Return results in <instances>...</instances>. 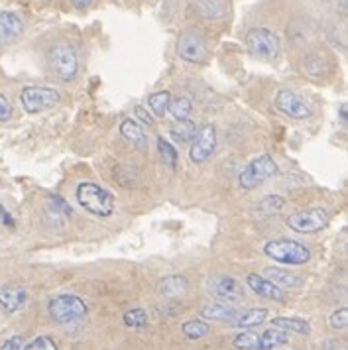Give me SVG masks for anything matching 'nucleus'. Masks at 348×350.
Masks as SVG:
<instances>
[{"label":"nucleus","mask_w":348,"mask_h":350,"mask_svg":"<svg viewBox=\"0 0 348 350\" xmlns=\"http://www.w3.org/2000/svg\"><path fill=\"white\" fill-rule=\"evenodd\" d=\"M28 301V291L24 287H0V307L6 313H16Z\"/></svg>","instance_id":"obj_15"},{"label":"nucleus","mask_w":348,"mask_h":350,"mask_svg":"<svg viewBox=\"0 0 348 350\" xmlns=\"http://www.w3.org/2000/svg\"><path fill=\"white\" fill-rule=\"evenodd\" d=\"M158 152L161 159L165 161V165H170L172 170H175V165H177V150L163 136H158Z\"/></svg>","instance_id":"obj_32"},{"label":"nucleus","mask_w":348,"mask_h":350,"mask_svg":"<svg viewBox=\"0 0 348 350\" xmlns=\"http://www.w3.org/2000/svg\"><path fill=\"white\" fill-rule=\"evenodd\" d=\"M258 342H260V334L252 331H242L232 338V347L238 350H258Z\"/></svg>","instance_id":"obj_30"},{"label":"nucleus","mask_w":348,"mask_h":350,"mask_svg":"<svg viewBox=\"0 0 348 350\" xmlns=\"http://www.w3.org/2000/svg\"><path fill=\"white\" fill-rule=\"evenodd\" d=\"M347 252H348V242H347Z\"/></svg>","instance_id":"obj_42"},{"label":"nucleus","mask_w":348,"mask_h":350,"mask_svg":"<svg viewBox=\"0 0 348 350\" xmlns=\"http://www.w3.org/2000/svg\"><path fill=\"white\" fill-rule=\"evenodd\" d=\"M193 114V103L189 96H177L170 107V116L174 120H189Z\"/></svg>","instance_id":"obj_28"},{"label":"nucleus","mask_w":348,"mask_h":350,"mask_svg":"<svg viewBox=\"0 0 348 350\" xmlns=\"http://www.w3.org/2000/svg\"><path fill=\"white\" fill-rule=\"evenodd\" d=\"M12 112H14V109H12V103L8 100V96L0 93V122H6V120H10Z\"/></svg>","instance_id":"obj_35"},{"label":"nucleus","mask_w":348,"mask_h":350,"mask_svg":"<svg viewBox=\"0 0 348 350\" xmlns=\"http://www.w3.org/2000/svg\"><path fill=\"white\" fill-rule=\"evenodd\" d=\"M278 175V163L273 161V158L269 154H264V156H258L256 159H252L242 172L238 175V183L242 189L246 191H252L256 187H260L262 183L269 181L271 177Z\"/></svg>","instance_id":"obj_5"},{"label":"nucleus","mask_w":348,"mask_h":350,"mask_svg":"<svg viewBox=\"0 0 348 350\" xmlns=\"http://www.w3.org/2000/svg\"><path fill=\"white\" fill-rule=\"evenodd\" d=\"M22 350H57V345L51 336L42 334V336H36L34 340H30Z\"/></svg>","instance_id":"obj_33"},{"label":"nucleus","mask_w":348,"mask_h":350,"mask_svg":"<svg viewBox=\"0 0 348 350\" xmlns=\"http://www.w3.org/2000/svg\"><path fill=\"white\" fill-rule=\"evenodd\" d=\"M201 317L209 319V321H232L238 317V311L228 303L215 301L201 307Z\"/></svg>","instance_id":"obj_20"},{"label":"nucleus","mask_w":348,"mask_h":350,"mask_svg":"<svg viewBox=\"0 0 348 350\" xmlns=\"http://www.w3.org/2000/svg\"><path fill=\"white\" fill-rule=\"evenodd\" d=\"M246 46L256 57L273 62L282 53V42L268 28H252L246 33Z\"/></svg>","instance_id":"obj_7"},{"label":"nucleus","mask_w":348,"mask_h":350,"mask_svg":"<svg viewBox=\"0 0 348 350\" xmlns=\"http://www.w3.org/2000/svg\"><path fill=\"white\" fill-rule=\"evenodd\" d=\"M271 321V327L280 329V331H285V333H295L301 334V336H309L311 334V325L301 317H273L269 319Z\"/></svg>","instance_id":"obj_19"},{"label":"nucleus","mask_w":348,"mask_h":350,"mask_svg":"<svg viewBox=\"0 0 348 350\" xmlns=\"http://www.w3.org/2000/svg\"><path fill=\"white\" fill-rule=\"evenodd\" d=\"M338 120H340V124L348 130V103H343V105L338 107Z\"/></svg>","instance_id":"obj_39"},{"label":"nucleus","mask_w":348,"mask_h":350,"mask_svg":"<svg viewBox=\"0 0 348 350\" xmlns=\"http://www.w3.org/2000/svg\"><path fill=\"white\" fill-rule=\"evenodd\" d=\"M197 132H199V128H197V124L191 118L189 120H175L172 128H170V136L179 144L193 142Z\"/></svg>","instance_id":"obj_23"},{"label":"nucleus","mask_w":348,"mask_h":350,"mask_svg":"<svg viewBox=\"0 0 348 350\" xmlns=\"http://www.w3.org/2000/svg\"><path fill=\"white\" fill-rule=\"evenodd\" d=\"M24 32V20L16 12H0V46L18 40Z\"/></svg>","instance_id":"obj_14"},{"label":"nucleus","mask_w":348,"mask_h":350,"mask_svg":"<svg viewBox=\"0 0 348 350\" xmlns=\"http://www.w3.org/2000/svg\"><path fill=\"white\" fill-rule=\"evenodd\" d=\"M285 342H287V333L271 327V329H266L264 333H260L258 350H276L284 347Z\"/></svg>","instance_id":"obj_26"},{"label":"nucleus","mask_w":348,"mask_h":350,"mask_svg":"<svg viewBox=\"0 0 348 350\" xmlns=\"http://www.w3.org/2000/svg\"><path fill=\"white\" fill-rule=\"evenodd\" d=\"M0 224H2V226H8V228H14V226H16L14 217L8 213V208L2 207V205H0Z\"/></svg>","instance_id":"obj_38"},{"label":"nucleus","mask_w":348,"mask_h":350,"mask_svg":"<svg viewBox=\"0 0 348 350\" xmlns=\"http://www.w3.org/2000/svg\"><path fill=\"white\" fill-rule=\"evenodd\" d=\"M264 254L285 266H303L311 260V250L297 240L273 239L264 244Z\"/></svg>","instance_id":"obj_2"},{"label":"nucleus","mask_w":348,"mask_h":350,"mask_svg":"<svg viewBox=\"0 0 348 350\" xmlns=\"http://www.w3.org/2000/svg\"><path fill=\"white\" fill-rule=\"evenodd\" d=\"M266 278L269 282H273L278 287L282 289H291V287H301L303 286V278L293 273V271L280 270V268H269L266 270Z\"/></svg>","instance_id":"obj_22"},{"label":"nucleus","mask_w":348,"mask_h":350,"mask_svg":"<svg viewBox=\"0 0 348 350\" xmlns=\"http://www.w3.org/2000/svg\"><path fill=\"white\" fill-rule=\"evenodd\" d=\"M134 114L138 116V120H142L146 126H154V122H156L154 114H150L144 107H136V109H134Z\"/></svg>","instance_id":"obj_37"},{"label":"nucleus","mask_w":348,"mask_h":350,"mask_svg":"<svg viewBox=\"0 0 348 350\" xmlns=\"http://www.w3.org/2000/svg\"><path fill=\"white\" fill-rule=\"evenodd\" d=\"M246 284H248V289L254 291L258 297L271 299V301H285L284 289L276 286L273 282H269L266 275H260V273H248V275H246Z\"/></svg>","instance_id":"obj_12"},{"label":"nucleus","mask_w":348,"mask_h":350,"mask_svg":"<svg viewBox=\"0 0 348 350\" xmlns=\"http://www.w3.org/2000/svg\"><path fill=\"white\" fill-rule=\"evenodd\" d=\"M273 105L278 111L291 120H307L313 116V109L309 107V103L289 89H280L273 95Z\"/></svg>","instance_id":"obj_10"},{"label":"nucleus","mask_w":348,"mask_h":350,"mask_svg":"<svg viewBox=\"0 0 348 350\" xmlns=\"http://www.w3.org/2000/svg\"><path fill=\"white\" fill-rule=\"evenodd\" d=\"M49 69L65 83H71L79 75V53L71 44H55L48 51Z\"/></svg>","instance_id":"obj_3"},{"label":"nucleus","mask_w":348,"mask_h":350,"mask_svg":"<svg viewBox=\"0 0 348 350\" xmlns=\"http://www.w3.org/2000/svg\"><path fill=\"white\" fill-rule=\"evenodd\" d=\"M77 203L95 217H111L114 213V195L93 181H83L77 185Z\"/></svg>","instance_id":"obj_1"},{"label":"nucleus","mask_w":348,"mask_h":350,"mask_svg":"<svg viewBox=\"0 0 348 350\" xmlns=\"http://www.w3.org/2000/svg\"><path fill=\"white\" fill-rule=\"evenodd\" d=\"M62 95L57 89L51 87H24L20 93V103L22 109L28 114H40V112L49 111L55 105H59Z\"/></svg>","instance_id":"obj_8"},{"label":"nucleus","mask_w":348,"mask_h":350,"mask_svg":"<svg viewBox=\"0 0 348 350\" xmlns=\"http://www.w3.org/2000/svg\"><path fill=\"white\" fill-rule=\"evenodd\" d=\"M285 207V199L280 195H266L264 199H260L256 203V211L258 213H264V215H273V213H280Z\"/></svg>","instance_id":"obj_29"},{"label":"nucleus","mask_w":348,"mask_h":350,"mask_svg":"<svg viewBox=\"0 0 348 350\" xmlns=\"http://www.w3.org/2000/svg\"><path fill=\"white\" fill-rule=\"evenodd\" d=\"M174 103V96L170 91H158L154 95L148 96V107H150V112L158 118H165L168 112H170V107Z\"/></svg>","instance_id":"obj_25"},{"label":"nucleus","mask_w":348,"mask_h":350,"mask_svg":"<svg viewBox=\"0 0 348 350\" xmlns=\"http://www.w3.org/2000/svg\"><path fill=\"white\" fill-rule=\"evenodd\" d=\"M175 51L183 62L189 64H205L209 57V44L205 33L199 28H187L179 33L175 42Z\"/></svg>","instance_id":"obj_4"},{"label":"nucleus","mask_w":348,"mask_h":350,"mask_svg":"<svg viewBox=\"0 0 348 350\" xmlns=\"http://www.w3.org/2000/svg\"><path fill=\"white\" fill-rule=\"evenodd\" d=\"M48 311L49 317L55 323L67 325V323H73V321H79V319L85 317L89 313V305L83 301L79 295L64 293V295H57L49 301Z\"/></svg>","instance_id":"obj_6"},{"label":"nucleus","mask_w":348,"mask_h":350,"mask_svg":"<svg viewBox=\"0 0 348 350\" xmlns=\"http://www.w3.org/2000/svg\"><path fill=\"white\" fill-rule=\"evenodd\" d=\"M187 287H189L187 278L174 273V275H165L163 280H159L158 293L165 299H174V297H181L187 291Z\"/></svg>","instance_id":"obj_16"},{"label":"nucleus","mask_w":348,"mask_h":350,"mask_svg":"<svg viewBox=\"0 0 348 350\" xmlns=\"http://www.w3.org/2000/svg\"><path fill=\"white\" fill-rule=\"evenodd\" d=\"M329 325L336 331L348 329V307H340V309L332 311L331 317H329Z\"/></svg>","instance_id":"obj_34"},{"label":"nucleus","mask_w":348,"mask_h":350,"mask_svg":"<svg viewBox=\"0 0 348 350\" xmlns=\"http://www.w3.org/2000/svg\"><path fill=\"white\" fill-rule=\"evenodd\" d=\"M213 293L217 297H221L222 301H238L244 295V291L238 286L237 280H232L228 275H222V278L213 282Z\"/></svg>","instance_id":"obj_17"},{"label":"nucleus","mask_w":348,"mask_h":350,"mask_svg":"<svg viewBox=\"0 0 348 350\" xmlns=\"http://www.w3.org/2000/svg\"><path fill=\"white\" fill-rule=\"evenodd\" d=\"M268 319V309L264 307H254V309H248L244 313H238V317L232 321L237 325L238 329H244V331H250L254 327H260L264 321Z\"/></svg>","instance_id":"obj_21"},{"label":"nucleus","mask_w":348,"mask_h":350,"mask_svg":"<svg viewBox=\"0 0 348 350\" xmlns=\"http://www.w3.org/2000/svg\"><path fill=\"white\" fill-rule=\"evenodd\" d=\"M181 333L189 340H199V338H205L211 334V325L203 319H189L181 325Z\"/></svg>","instance_id":"obj_27"},{"label":"nucleus","mask_w":348,"mask_h":350,"mask_svg":"<svg viewBox=\"0 0 348 350\" xmlns=\"http://www.w3.org/2000/svg\"><path fill=\"white\" fill-rule=\"evenodd\" d=\"M120 134H122V138L128 140L134 148H140V150H146V148H148V134L144 132V128L140 126L136 120L124 118V120L120 122Z\"/></svg>","instance_id":"obj_18"},{"label":"nucleus","mask_w":348,"mask_h":350,"mask_svg":"<svg viewBox=\"0 0 348 350\" xmlns=\"http://www.w3.org/2000/svg\"><path fill=\"white\" fill-rule=\"evenodd\" d=\"M285 224L299 234H313L329 224V213L323 207H309L287 217Z\"/></svg>","instance_id":"obj_9"},{"label":"nucleus","mask_w":348,"mask_h":350,"mask_svg":"<svg viewBox=\"0 0 348 350\" xmlns=\"http://www.w3.org/2000/svg\"><path fill=\"white\" fill-rule=\"evenodd\" d=\"M338 6H340V10L348 16V0H338Z\"/></svg>","instance_id":"obj_41"},{"label":"nucleus","mask_w":348,"mask_h":350,"mask_svg":"<svg viewBox=\"0 0 348 350\" xmlns=\"http://www.w3.org/2000/svg\"><path fill=\"white\" fill-rule=\"evenodd\" d=\"M22 349H24V338H22L20 334H14V336L6 338V340L2 342V347H0V350H22Z\"/></svg>","instance_id":"obj_36"},{"label":"nucleus","mask_w":348,"mask_h":350,"mask_svg":"<svg viewBox=\"0 0 348 350\" xmlns=\"http://www.w3.org/2000/svg\"><path fill=\"white\" fill-rule=\"evenodd\" d=\"M73 217V208L59 195H49L48 203L44 207V221L48 224L65 226V221Z\"/></svg>","instance_id":"obj_13"},{"label":"nucleus","mask_w":348,"mask_h":350,"mask_svg":"<svg viewBox=\"0 0 348 350\" xmlns=\"http://www.w3.org/2000/svg\"><path fill=\"white\" fill-rule=\"evenodd\" d=\"M77 8H87V6H91L93 4V0H71Z\"/></svg>","instance_id":"obj_40"},{"label":"nucleus","mask_w":348,"mask_h":350,"mask_svg":"<svg viewBox=\"0 0 348 350\" xmlns=\"http://www.w3.org/2000/svg\"><path fill=\"white\" fill-rule=\"evenodd\" d=\"M301 71L309 77V79H323L329 71V65L327 62L321 57V55H307L303 62H301Z\"/></svg>","instance_id":"obj_24"},{"label":"nucleus","mask_w":348,"mask_h":350,"mask_svg":"<svg viewBox=\"0 0 348 350\" xmlns=\"http://www.w3.org/2000/svg\"><path fill=\"white\" fill-rule=\"evenodd\" d=\"M122 321L128 329H144L148 325V313L140 307H134V309H128Z\"/></svg>","instance_id":"obj_31"},{"label":"nucleus","mask_w":348,"mask_h":350,"mask_svg":"<svg viewBox=\"0 0 348 350\" xmlns=\"http://www.w3.org/2000/svg\"><path fill=\"white\" fill-rule=\"evenodd\" d=\"M217 150V128L215 124H205L197 132L195 140L191 142L189 159L193 163H205Z\"/></svg>","instance_id":"obj_11"}]
</instances>
